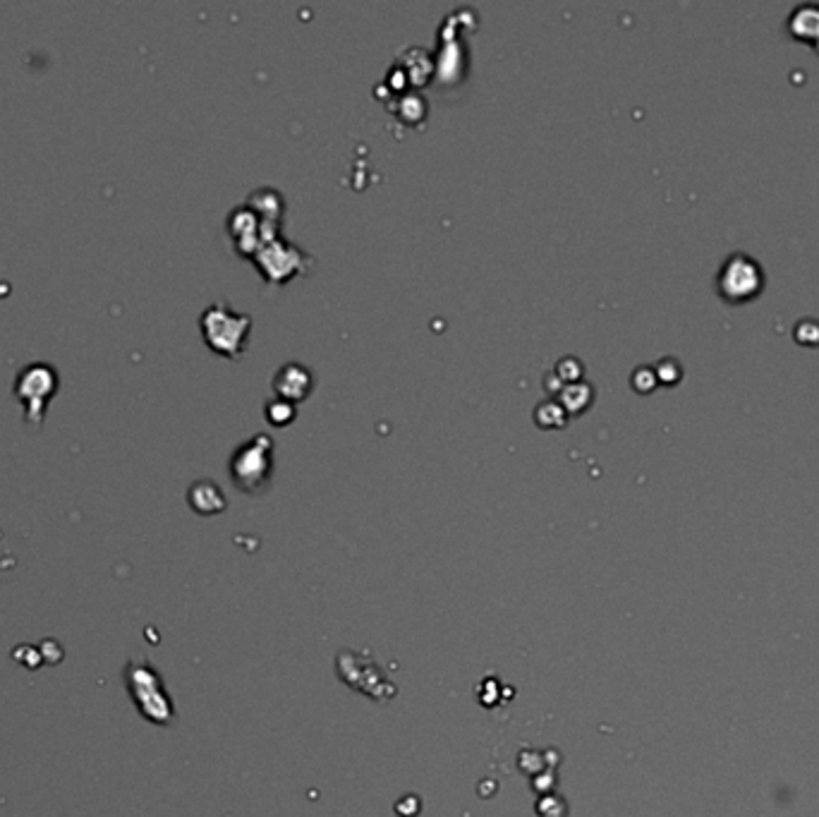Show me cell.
Listing matches in <instances>:
<instances>
[{
  "label": "cell",
  "instance_id": "6da1fadb",
  "mask_svg": "<svg viewBox=\"0 0 819 817\" xmlns=\"http://www.w3.org/2000/svg\"><path fill=\"white\" fill-rule=\"evenodd\" d=\"M58 391V372L48 362H29L15 377V396L24 405L29 425L41 427L48 403Z\"/></svg>",
  "mask_w": 819,
  "mask_h": 817
},
{
  "label": "cell",
  "instance_id": "7a4b0ae2",
  "mask_svg": "<svg viewBox=\"0 0 819 817\" xmlns=\"http://www.w3.org/2000/svg\"><path fill=\"white\" fill-rule=\"evenodd\" d=\"M250 317L230 310L226 302H214L202 314L204 341L218 353L235 357L245 348V338L250 334Z\"/></svg>",
  "mask_w": 819,
  "mask_h": 817
},
{
  "label": "cell",
  "instance_id": "3957f363",
  "mask_svg": "<svg viewBox=\"0 0 819 817\" xmlns=\"http://www.w3.org/2000/svg\"><path fill=\"white\" fill-rule=\"evenodd\" d=\"M127 688H130V695H135L139 710L147 705V698H151L147 714L151 722H168L171 707H168L166 695L161 693V681L154 669H149L147 664H130L127 667Z\"/></svg>",
  "mask_w": 819,
  "mask_h": 817
},
{
  "label": "cell",
  "instance_id": "277c9868",
  "mask_svg": "<svg viewBox=\"0 0 819 817\" xmlns=\"http://www.w3.org/2000/svg\"><path fill=\"white\" fill-rule=\"evenodd\" d=\"M269 453H271V441L266 434H259V437L247 441L245 446H240L233 456L235 482H240L242 487L247 489V482L264 480V475L271 468Z\"/></svg>",
  "mask_w": 819,
  "mask_h": 817
},
{
  "label": "cell",
  "instance_id": "5b68a950",
  "mask_svg": "<svg viewBox=\"0 0 819 817\" xmlns=\"http://www.w3.org/2000/svg\"><path fill=\"white\" fill-rule=\"evenodd\" d=\"M757 286H760V271L743 257L733 259L721 276V288L731 300L748 298L750 293H757Z\"/></svg>",
  "mask_w": 819,
  "mask_h": 817
},
{
  "label": "cell",
  "instance_id": "8992f818",
  "mask_svg": "<svg viewBox=\"0 0 819 817\" xmlns=\"http://www.w3.org/2000/svg\"><path fill=\"white\" fill-rule=\"evenodd\" d=\"M314 377L309 369H305L300 362H288L278 369V374L273 377V391H278V396L283 398L285 403H300L302 398L312 391Z\"/></svg>",
  "mask_w": 819,
  "mask_h": 817
},
{
  "label": "cell",
  "instance_id": "52a82bcc",
  "mask_svg": "<svg viewBox=\"0 0 819 817\" xmlns=\"http://www.w3.org/2000/svg\"><path fill=\"white\" fill-rule=\"evenodd\" d=\"M199 496H202V501H197V504H192V506L197 508V511H202V513H204V504H206V501H211V499L223 501L221 489H218L216 484H211V482H206V480L197 482V484H194V487L190 489V499H199Z\"/></svg>",
  "mask_w": 819,
  "mask_h": 817
},
{
  "label": "cell",
  "instance_id": "ba28073f",
  "mask_svg": "<svg viewBox=\"0 0 819 817\" xmlns=\"http://www.w3.org/2000/svg\"><path fill=\"white\" fill-rule=\"evenodd\" d=\"M276 408L278 410H273V408H269V417L273 420V425H288L290 422V417L295 415V408L290 403H285V401H278L276 403Z\"/></svg>",
  "mask_w": 819,
  "mask_h": 817
}]
</instances>
